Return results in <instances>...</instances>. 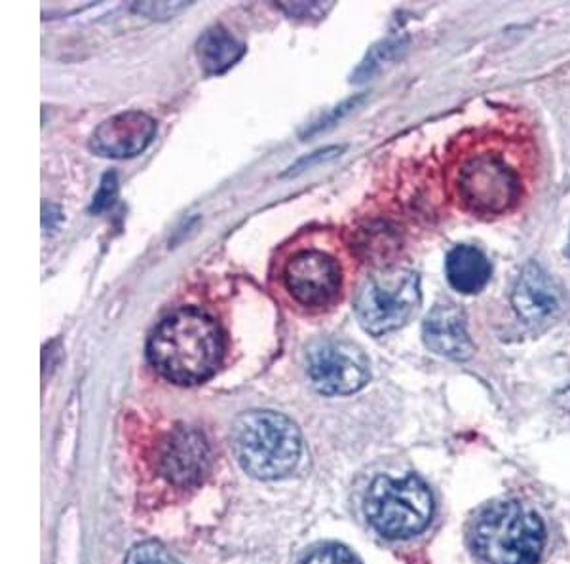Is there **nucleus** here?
<instances>
[{
    "mask_svg": "<svg viewBox=\"0 0 570 564\" xmlns=\"http://www.w3.org/2000/svg\"><path fill=\"white\" fill-rule=\"evenodd\" d=\"M147 356L164 378L193 386L208 380L223 357V333L208 314L183 308L164 318L147 343Z\"/></svg>",
    "mask_w": 570,
    "mask_h": 564,
    "instance_id": "1",
    "label": "nucleus"
},
{
    "mask_svg": "<svg viewBox=\"0 0 570 564\" xmlns=\"http://www.w3.org/2000/svg\"><path fill=\"white\" fill-rule=\"evenodd\" d=\"M546 542L544 521L518 499L487 504L468 526V545L481 564H537Z\"/></svg>",
    "mask_w": 570,
    "mask_h": 564,
    "instance_id": "2",
    "label": "nucleus"
},
{
    "mask_svg": "<svg viewBox=\"0 0 570 564\" xmlns=\"http://www.w3.org/2000/svg\"><path fill=\"white\" fill-rule=\"evenodd\" d=\"M233 448L257 479H282L297 467L303 439L297 426L276 410H249L234 422Z\"/></svg>",
    "mask_w": 570,
    "mask_h": 564,
    "instance_id": "3",
    "label": "nucleus"
},
{
    "mask_svg": "<svg viewBox=\"0 0 570 564\" xmlns=\"http://www.w3.org/2000/svg\"><path fill=\"white\" fill-rule=\"evenodd\" d=\"M363 512L379 534L405 540L421 534L430 525L434 498L426 483L416 475H379L365 493Z\"/></svg>",
    "mask_w": 570,
    "mask_h": 564,
    "instance_id": "4",
    "label": "nucleus"
},
{
    "mask_svg": "<svg viewBox=\"0 0 570 564\" xmlns=\"http://www.w3.org/2000/svg\"><path fill=\"white\" fill-rule=\"evenodd\" d=\"M421 305V279L413 270L394 268L376 274L357 293V321L375 337L407 324Z\"/></svg>",
    "mask_w": 570,
    "mask_h": 564,
    "instance_id": "5",
    "label": "nucleus"
},
{
    "mask_svg": "<svg viewBox=\"0 0 570 564\" xmlns=\"http://www.w3.org/2000/svg\"><path fill=\"white\" fill-rule=\"evenodd\" d=\"M519 190L518 174L499 156H475L461 169L459 192L475 214H504L518 201Z\"/></svg>",
    "mask_w": 570,
    "mask_h": 564,
    "instance_id": "6",
    "label": "nucleus"
},
{
    "mask_svg": "<svg viewBox=\"0 0 570 564\" xmlns=\"http://www.w3.org/2000/svg\"><path fill=\"white\" fill-rule=\"evenodd\" d=\"M308 376L325 396H351L370 383V359L346 340H320L308 350Z\"/></svg>",
    "mask_w": 570,
    "mask_h": 564,
    "instance_id": "7",
    "label": "nucleus"
},
{
    "mask_svg": "<svg viewBox=\"0 0 570 564\" xmlns=\"http://www.w3.org/2000/svg\"><path fill=\"white\" fill-rule=\"evenodd\" d=\"M209 445L195 428H177L164 439L156 466L164 479L177 487H195L208 474Z\"/></svg>",
    "mask_w": 570,
    "mask_h": 564,
    "instance_id": "8",
    "label": "nucleus"
},
{
    "mask_svg": "<svg viewBox=\"0 0 570 564\" xmlns=\"http://www.w3.org/2000/svg\"><path fill=\"white\" fill-rule=\"evenodd\" d=\"M285 286L305 306H325L341 287V266L330 255L303 251L285 266Z\"/></svg>",
    "mask_w": 570,
    "mask_h": 564,
    "instance_id": "9",
    "label": "nucleus"
},
{
    "mask_svg": "<svg viewBox=\"0 0 570 564\" xmlns=\"http://www.w3.org/2000/svg\"><path fill=\"white\" fill-rule=\"evenodd\" d=\"M156 136V122L141 111L120 112L105 120L91 136V150L105 158L141 155Z\"/></svg>",
    "mask_w": 570,
    "mask_h": 564,
    "instance_id": "10",
    "label": "nucleus"
},
{
    "mask_svg": "<svg viewBox=\"0 0 570 564\" xmlns=\"http://www.w3.org/2000/svg\"><path fill=\"white\" fill-rule=\"evenodd\" d=\"M512 305L519 318L529 325L544 324L561 306V295L553 279L540 266L527 265L513 286Z\"/></svg>",
    "mask_w": 570,
    "mask_h": 564,
    "instance_id": "11",
    "label": "nucleus"
},
{
    "mask_svg": "<svg viewBox=\"0 0 570 564\" xmlns=\"http://www.w3.org/2000/svg\"><path fill=\"white\" fill-rule=\"evenodd\" d=\"M422 337L430 350L454 362H464L473 354L472 338L466 329V316L459 306H435L424 319Z\"/></svg>",
    "mask_w": 570,
    "mask_h": 564,
    "instance_id": "12",
    "label": "nucleus"
},
{
    "mask_svg": "<svg viewBox=\"0 0 570 564\" xmlns=\"http://www.w3.org/2000/svg\"><path fill=\"white\" fill-rule=\"evenodd\" d=\"M449 284L464 295L478 293L491 278V265L480 249L470 246L454 247L445 260Z\"/></svg>",
    "mask_w": 570,
    "mask_h": 564,
    "instance_id": "13",
    "label": "nucleus"
},
{
    "mask_svg": "<svg viewBox=\"0 0 570 564\" xmlns=\"http://www.w3.org/2000/svg\"><path fill=\"white\" fill-rule=\"evenodd\" d=\"M246 48L242 42L234 39L223 27H212L206 33L202 34L196 53L200 59V66L208 75H223L230 67L240 61Z\"/></svg>",
    "mask_w": 570,
    "mask_h": 564,
    "instance_id": "14",
    "label": "nucleus"
},
{
    "mask_svg": "<svg viewBox=\"0 0 570 564\" xmlns=\"http://www.w3.org/2000/svg\"><path fill=\"white\" fill-rule=\"evenodd\" d=\"M126 564H181L164 545L156 542L137 544L126 558Z\"/></svg>",
    "mask_w": 570,
    "mask_h": 564,
    "instance_id": "15",
    "label": "nucleus"
},
{
    "mask_svg": "<svg viewBox=\"0 0 570 564\" xmlns=\"http://www.w3.org/2000/svg\"><path fill=\"white\" fill-rule=\"evenodd\" d=\"M303 564H362L354 553L338 544H325L308 555Z\"/></svg>",
    "mask_w": 570,
    "mask_h": 564,
    "instance_id": "16",
    "label": "nucleus"
},
{
    "mask_svg": "<svg viewBox=\"0 0 570 564\" xmlns=\"http://www.w3.org/2000/svg\"><path fill=\"white\" fill-rule=\"evenodd\" d=\"M118 195V177L115 171H110L104 177L101 187H99L98 195L94 196V204H91V214H101L105 209L110 208Z\"/></svg>",
    "mask_w": 570,
    "mask_h": 564,
    "instance_id": "17",
    "label": "nucleus"
},
{
    "mask_svg": "<svg viewBox=\"0 0 570 564\" xmlns=\"http://www.w3.org/2000/svg\"><path fill=\"white\" fill-rule=\"evenodd\" d=\"M183 7H185V4H169V2H158V4H155V2H149V4L137 7V10L147 13L153 20H156V18H163V16L171 18V16H176L179 10H183Z\"/></svg>",
    "mask_w": 570,
    "mask_h": 564,
    "instance_id": "18",
    "label": "nucleus"
},
{
    "mask_svg": "<svg viewBox=\"0 0 570 564\" xmlns=\"http://www.w3.org/2000/svg\"><path fill=\"white\" fill-rule=\"evenodd\" d=\"M282 10L285 12L292 13V16H303V18H308L311 12H320L322 7L320 4H305V2H298V4H282Z\"/></svg>",
    "mask_w": 570,
    "mask_h": 564,
    "instance_id": "19",
    "label": "nucleus"
}]
</instances>
